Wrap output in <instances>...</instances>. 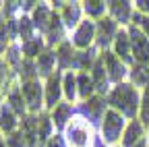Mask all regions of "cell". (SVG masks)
<instances>
[{
	"mask_svg": "<svg viewBox=\"0 0 149 147\" xmlns=\"http://www.w3.org/2000/svg\"><path fill=\"white\" fill-rule=\"evenodd\" d=\"M108 108L116 110L126 120H137L141 108V89H137L128 81L114 85L108 95Z\"/></svg>",
	"mask_w": 149,
	"mask_h": 147,
	"instance_id": "cell-1",
	"label": "cell"
},
{
	"mask_svg": "<svg viewBox=\"0 0 149 147\" xmlns=\"http://www.w3.org/2000/svg\"><path fill=\"white\" fill-rule=\"evenodd\" d=\"M62 135H64L68 147H91V141L95 137V128L83 116L74 114V118L68 122V126L64 128Z\"/></svg>",
	"mask_w": 149,
	"mask_h": 147,
	"instance_id": "cell-2",
	"label": "cell"
},
{
	"mask_svg": "<svg viewBox=\"0 0 149 147\" xmlns=\"http://www.w3.org/2000/svg\"><path fill=\"white\" fill-rule=\"evenodd\" d=\"M126 124H128V120L122 114H118L116 110L108 108V112L102 120V126H100V137L104 139V143L108 147H116L122 141V133H124Z\"/></svg>",
	"mask_w": 149,
	"mask_h": 147,
	"instance_id": "cell-3",
	"label": "cell"
},
{
	"mask_svg": "<svg viewBox=\"0 0 149 147\" xmlns=\"http://www.w3.org/2000/svg\"><path fill=\"white\" fill-rule=\"evenodd\" d=\"M74 110H77V114L83 116L93 128H95V133H100V126H102V120L108 112V98L104 95H93L85 102H79L77 106H74Z\"/></svg>",
	"mask_w": 149,
	"mask_h": 147,
	"instance_id": "cell-4",
	"label": "cell"
},
{
	"mask_svg": "<svg viewBox=\"0 0 149 147\" xmlns=\"http://www.w3.org/2000/svg\"><path fill=\"white\" fill-rule=\"evenodd\" d=\"M21 83V91L27 104V112L29 114H42L46 112V89L42 79H33V81H19Z\"/></svg>",
	"mask_w": 149,
	"mask_h": 147,
	"instance_id": "cell-5",
	"label": "cell"
},
{
	"mask_svg": "<svg viewBox=\"0 0 149 147\" xmlns=\"http://www.w3.org/2000/svg\"><path fill=\"white\" fill-rule=\"evenodd\" d=\"M122 27H118V23L110 17H102L100 21H95V48L100 52H106V50H112V44H114L116 35Z\"/></svg>",
	"mask_w": 149,
	"mask_h": 147,
	"instance_id": "cell-6",
	"label": "cell"
},
{
	"mask_svg": "<svg viewBox=\"0 0 149 147\" xmlns=\"http://www.w3.org/2000/svg\"><path fill=\"white\" fill-rule=\"evenodd\" d=\"M68 40H70V44L74 46L77 52L95 48V21L83 19V23L68 35Z\"/></svg>",
	"mask_w": 149,
	"mask_h": 147,
	"instance_id": "cell-7",
	"label": "cell"
},
{
	"mask_svg": "<svg viewBox=\"0 0 149 147\" xmlns=\"http://www.w3.org/2000/svg\"><path fill=\"white\" fill-rule=\"evenodd\" d=\"M100 54H102V60H104V64H106V72H108V79H110L112 87L118 85V83L128 81L130 68L116 56L114 52H112V50H106V52H100Z\"/></svg>",
	"mask_w": 149,
	"mask_h": 147,
	"instance_id": "cell-8",
	"label": "cell"
},
{
	"mask_svg": "<svg viewBox=\"0 0 149 147\" xmlns=\"http://www.w3.org/2000/svg\"><path fill=\"white\" fill-rule=\"evenodd\" d=\"M126 31H128V38H130V46H133L135 64L149 66V40L145 38V33L133 23L126 27Z\"/></svg>",
	"mask_w": 149,
	"mask_h": 147,
	"instance_id": "cell-9",
	"label": "cell"
},
{
	"mask_svg": "<svg viewBox=\"0 0 149 147\" xmlns=\"http://www.w3.org/2000/svg\"><path fill=\"white\" fill-rule=\"evenodd\" d=\"M44 89H46V112L58 106L60 102H64V93H62V72L56 70L44 81Z\"/></svg>",
	"mask_w": 149,
	"mask_h": 147,
	"instance_id": "cell-10",
	"label": "cell"
},
{
	"mask_svg": "<svg viewBox=\"0 0 149 147\" xmlns=\"http://www.w3.org/2000/svg\"><path fill=\"white\" fill-rule=\"evenodd\" d=\"M135 15V2L128 0H110L108 2V17L118 23V27H128L133 23Z\"/></svg>",
	"mask_w": 149,
	"mask_h": 147,
	"instance_id": "cell-11",
	"label": "cell"
},
{
	"mask_svg": "<svg viewBox=\"0 0 149 147\" xmlns=\"http://www.w3.org/2000/svg\"><path fill=\"white\" fill-rule=\"evenodd\" d=\"M66 33H68V31H66V27H64V23H62V19H60V13H54L52 21H50V25H48V29H46V33H44L46 46L52 48V50L58 48L62 42L68 40Z\"/></svg>",
	"mask_w": 149,
	"mask_h": 147,
	"instance_id": "cell-12",
	"label": "cell"
},
{
	"mask_svg": "<svg viewBox=\"0 0 149 147\" xmlns=\"http://www.w3.org/2000/svg\"><path fill=\"white\" fill-rule=\"evenodd\" d=\"M112 52H114V54H116V56H118L128 68L135 64V58H133V46H130V38H128L126 27H122V29L118 31L114 44H112Z\"/></svg>",
	"mask_w": 149,
	"mask_h": 147,
	"instance_id": "cell-13",
	"label": "cell"
},
{
	"mask_svg": "<svg viewBox=\"0 0 149 147\" xmlns=\"http://www.w3.org/2000/svg\"><path fill=\"white\" fill-rule=\"evenodd\" d=\"M60 19L66 27V31H74L85 19V13H83V2H66L64 8L60 10Z\"/></svg>",
	"mask_w": 149,
	"mask_h": 147,
	"instance_id": "cell-14",
	"label": "cell"
},
{
	"mask_svg": "<svg viewBox=\"0 0 149 147\" xmlns=\"http://www.w3.org/2000/svg\"><path fill=\"white\" fill-rule=\"evenodd\" d=\"M74 114H77V110H74V106L68 104V102H60L58 106H56L52 112H50L56 133H64V128H66L68 122L74 118Z\"/></svg>",
	"mask_w": 149,
	"mask_h": 147,
	"instance_id": "cell-15",
	"label": "cell"
},
{
	"mask_svg": "<svg viewBox=\"0 0 149 147\" xmlns=\"http://www.w3.org/2000/svg\"><path fill=\"white\" fill-rule=\"evenodd\" d=\"M91 79H93V83H95L97 95L108 98L110 91H112V83H110V79H108V72H106V64H104V60H102V54H100V58L95 60L93 68H91Z\"/></svg>",
	"mask_w": 149,
	"mask_h": 147,
	"instance_id": "cell-16",
	"label": "cell"
},
{
	"mask_svg": "<svg viewBox=\"0 0 149 147\" xmlns=\"http://www.w3.org/2000/svg\"><path fill=\"white\" fill-rule=\"evenodd\" d=\"M19 83V75L8 66L4 56H0V104H4L8 91Z\"/></svg>",
	"mask_w": 149,
	"mask_h": 147,
	"instance_id": "cell-17",
	"label": "cell"
},
{
	"mask_svg": "<svg viewBox=\"0 0 149 147\" xmlns=\"http://www.w3.org/2000/svg\"><path fill=\"white\" fill-rule=\"evenodd\" d=\"M19 126H21V118L15 114V110L6 102L0 104V133L4 137H10L13 133L19 131Z\"/></svg>",
	"mask_w": 149,
	"mask_h": 147,
	"instance_id": "cell-18",
	"label": "cell"
},
{
	"mask_svg": "<svg viewBox=\"0 0 149 147\" xmlns=\"http://www.w3.org/2000/svg\"><path fill=\"white\" fill-rule=\"evenodd\" d=\"M147 137V128L143 126V122L137 118V120H128L124 133H122V141H120V147H135L141 139Z\"/></svg>",
	"mask_w": 149,
	"mask_h": 147,
	"instance_id": "cell-19",
	"label": "cell"
},
{
	"mask_svg": "<svg viewBox=\"0 0 149 147\" xmlns=\"http://www.w3.org/2000/svg\"><path fill=\"white\" fill-rule=\"evenodd\" d=\"M54 13H56V10L50 6V2H37L35 10L31 13V21H33V25H35V29H37V33H40V35L46 33V29H48V25H50V21H52Z\"/></svg>",
	"mask_w": 149,
	"mask_h": 147,
	"instance_id": "cell-20",
	"label": "cell"
},
{
	"mask_svg": "<svg viewBox=\"0 0 149 147\" xmlns=\"http://www.w3.org/2000/svg\"><path fill=\"white\" fill-rule=\"evenodd\" d=\"M37 70H40V79L46 81L52 72L58 70V60H56V50L52 48H46L40 56H37Z\"/></svg>",
	"mask_w": 149,
	"mask_h": 147,
	"instance_id": "cell-21",
	"label": "cell"
},
{
	"mask_svg": "<svg viewBox=\"0 0 149 147\" xmlns=\"http://www.w3.org/2000/svg\"><path fill=\"white\" fill-rule=\"evenodd\" d=\"M56 50V60H58V70L60 72H66V70H72V64H74V56H77V50L70 44V40L62 42Z\"/></svg>",
	"mask_w": 149,
	"mask_h": 147,
	"instance_id": "cell-22",
	"label": "cell"
},
{
	"mask_svg": "<svg viewBox=\"0 0 149 147\" xmlns=\"http://www.w3.org/2000/svg\"><path fill=\"white\" fill-rule=\"evenodd\" d=\"M97 58H100V50H97V48L77 52V56H74V64H72V70H74V72H91V68H93V64H95Z\"/></svg>",
	"mask_w": 149,
	"mask_h": 147,
	"instance_id": "cell-23",
	"label": "cell"
},
{
	"mask_svg": "<svg viewBox=\"0 0 149 147\" xmlns=\"http://www.w3.org/2000/svg\"><path fill=\"white\" fill-rule=\"evenodd\" d=\"M62 93H64V102L77 106L79 104V91H77V72L74 70H66L62 72Z\"/></svg>",
	"mask_w": 149,
	"mask_h": 147,
	"instance_id": "cell-24",
	"label": "cell"
},
{
	"mask_svg": "<svg viewBox=\"0 0 149 147\" xmlns=\"http://www.w3.org/2000/svg\"><path fill=\"white\" fill-rule=\"evenodd\" d=\"M13 110H15V114L19 116V118H25L29 112H27V104H25V98H23V91H21V83H17L10 91H8V95H6V100H4Z\"/></svg>",
	"mask_w": 149,
	"mask_h": 147,
	"instance_id": "cell-25",
	"label": "cell"
},
{
	"mask_svg": "<svg viewBox=\"0 0 149 147\" xmlns=\"http://www.w3.org/2000/svg\"><path fill=\"white\" fill-rule=\"evenodd\" d=\"M77 91H79V102H85L93 95H97L91 72H77Z\"/></svg>",
	"mask_w": 149,
	"mask_h": 147,
	"instance_id": "cell-26",
	"label": "cell"
},
{
	"mask_svg": "<svg viewBox=\"0 0 149 147\" xmlns=\"http://www.w3.org/2000/svg\"><path fill=\"white\" fill-rule=\"evenodd\" d=\"M54 135H56V128H54L50 112H42L40 114V126H37V141H40V147H44Z\"/></svg>",
	"mask_w": 149,
	"mask_h": 147,
	"instance_id": "cell-27",
	"label": "cell"
},
{
	"mask_svg": "<svg viewBox=\"0 0 149 147\" xmlns=\"http://www.w3.org/2000/svg\"><path fill=\"white\" fill-rule=\"evenodd\" d=\"M48 46H46V40H44V35H40L37 33L33 40H29V42H25V44H21V52H23V56L25 58H29V60H37V56L46 50Z\"/></svg>",
	"mask_w": 149,
	"mask_h": 147,
	"instance_id": "cell-28",
	"label": "cell"
},
{
	"mask_svg": "<svg viewBox=\"0 0 149 147\" xmlns=\"http://www.w3.org/2000/svg\"><path fill=\"white\" fill-rule=\"evenodd\" d=\"M83 13H85V19L100 21L102 17L108 15V2H104V0H85Z\"/></svg>",
	"mask_w": 149,
	"mask_h": 147,
	"instance_id": "cell-29",
	"label": "cell"
},
{
	"mask_svg": "<svg viewBox=\"0 0 149 147\" xmlns=\"http://www.w3.org/2000/svg\"><path fill=\"white\" fill-rule=\"evenodd\" d=\"M128 83H133L137 89H147L149 87V66L133 64L128 72Z\"/></svg>",
	"mask_w": 149,
	"mask_h": 147,
	"instance_id": "cell-30",
	"label": "cell"
},
{
	"mask_svg": "<svg viewBox=\"0 0 149 147\" xmlns=\"http://www.w3.org/2000/svg\"><path fill=\"white\" fill-rule=\"evenodd\" d=\"M37 35V29L31 21V15H21L19 17V44H25Z\"/></svg>",
	"mask_w": 149,
	"mask_h": 147,
	"instance_id": "cell-31",
	"label": "cell"
},
{
	"mask_svg": "<svg viewBox=\"0 0 149 147\" xmlns=\"http://www.w3.org/2000/svg\"><path fill=\"white\" fill-rule=\"evenodd\" d=\"M6 145L8 147H40L35 137H29L27 133H23L21 128H19L17 133H13L10 137H6Z\"/></svg>",
	"mask_w": 149,
	"mask_h": 147,
	"instance_id": "cell-32",
	"label": "cell"
},
{
	"mask_svg": "<svg viewBox=\"0 0 149 147\" xmlns=\"http://www.w3.org/2000/svg\"><path fill=\"white\" fill-rule=\"evenodd\" d=\"M40 79V70H37V62L25 58L21 64V70H19V81H33Z\"/></svg>",
	"mask_w": 149,
	"mask_h": 147,
	"instance_id": "cell-33",
	"label": "cell"
},
{
	"mask_svg": "<svg viewBox=\"0 0 149 147\" xmlns=\"http://www.w3.org/2000/svg\"><path fill=\"white\" fill-rule=\"evenodd\" d=\"M139 120L145 128H149V87L141 91V108H139Z\"/></svg>",
	"mask_w": 149,
	"mask_h": 147,
	"instance_id": "cell-34",
	"label": "cell"
},
{
	"mask_svg": "<svg viewBox=\"0 0 149 147\" xmlns=\"http://www.w3.org/2000/svg\"><path fill=\"white\" fill-rule=\"evenodd\" d=\"M133 25H137V27L145 33V38L149 40V17H145V15H141V13L135 10V15H133Z\"/></svg>",
	"mask_w": 149,
	"mask_h": 147,
	"instance_id": "cell-35",
	"label": "cell"
},
{
	"mask_svg": "<svg viewBox=\"0 0 149 147\" xmlns=\"http://www.w3.org/2000/svg\"><path fill=\"white\" fill-rule=\"evenodd\" d=\"M44 147H68V143H66V139H64V135L62 133H56Z\"/></svg>",
	"mask_w": 149,
	"mask_h": 147,
	"instance_id": "cell-36",
	"label": "cell"
},
{
	"mask_svg": "<svg viewBox=\"0 0 149 147\" xmlns=\"http://www.w3.org/2000/svg\"><path fill=\"white\" fill-rule=\"evenodd\" d=\"M135 10L145 15V17H149V0H137V2H135Z\"/></svg>",
	"mask_w": 149,
	"mask_h": 147,
	"instance_id": "cell-37",
	"label": "cell"
},
{
	"mask_svg": "<svg viewBox=\"0 0 149 147\" xmlns=\"http://www.w3.org/2000/svg\"><path fill=\"white\" fill-rule=\"evenodd\" d=\"M135 147H149V139H147V137H145V139H141Z\"/></svg>",
	"mask_w": 149,
	"mask_h": 147,
	"instance_id": "cell-38",
	"label": "cell"
},
{
	"mask_svg": "<svg viewBox=\"0 0 149 147\" xmlns=\"http://www.w3.org/2000/svg\"><path fill=\"white\" fill-rule=\"evenodd\" d=\"M0 147H8V145H6V137H4L2 133H0Z\"/></svg>",
	"mask_w": 149,
	"mask_h": 147,
	"instance_id": "cell-39",
	"label": "cell"
},
{
	"mask_svg": "<svg viewBox=\"0 0 149 147\" xmlns=\"http://www.w3.org/2000/svg\"><path fill=\"white\" fill-rule=\"evenodd\" d=\"M0 23H2V15H0Z\"/></svg>",
	"mask_w": 149,
	"mask_h": 147,
	"instance_id": "cell-40",
	"label": "cell"
},
{
	"mask_svg": "<svg viewBox=\"0 0 149 147\" xmlns=\"http://www.w3.org/2000/svg\"><path fill=\"white\" fill-rule=\"evenodd\" d=\"M116 147H120V145H116Z\"/></svg>",
	"mask_w": 149,
	"mask_h": 147,
	"instance_id": "cell-41",
	"label": "cell"
}]
</instances>
